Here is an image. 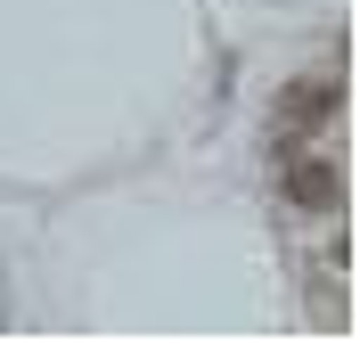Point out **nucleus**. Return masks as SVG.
Segmentation results:
<instances>
[{"label": "nucleus", "mask_w": 360, "mask_h": 344, "mask_svg": "<svg viewBox=\"0 0 360 344\" xmlns=\"http://www.w3.org/2000/svg\"><path fill=\"white\" fill-rule=\"evenodd\" d=\"M287 205L295 213H336L344 205V172L328 156H295L287 164Z\"/></svg>", "instance_id": "1"}, {"label": "nucleus", "mask_w": 360, "mask_h": 344, "mask_svg": "<svg viewBox=\"0 0 360 344\" xmlns=\"http://www.w3.org/2000/svg\"><path fill=\"white\" fill-rule=\"evenodd\" d=\"M336 107H344V82H336V74H303V82H287V98H278V115H287L295 132L328 123Z\"/></svg>", "instance_id": "2"}]
</instances>
